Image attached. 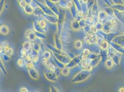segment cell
Masks as SVG:
<instances>
[{
    "label": "cell",
    "instance_id": "4dcf8cb0",
    "mask_svg": "<svg viewBox=\"0 0 124 92\" xmlns=\"http://www.w3.org/2000/svg\"><path fill=\"white\" fill-rule=\"evenodd\" d=\"M120 92H124V87H122L120 88V89L119 90Z\"/></svg>",
    "mask_w": 124,
    "mask_h": 92
},
{
    "label": "cell",
    "instance_id": "f546056e",
    "mask_svg": "<svg viewBox=\"0 0 124 92\" xmlns=\"http://www.w3.org/2000/svg\"><path fill=\"white\" fill-rule=\"evenodd\" d=\"M3 51V47L2 46L1 44H0V54L2 53Z\"/></svg>",
    "mask_w": 124,
    "mask_h": 92
},
{
    "label": "cell",
    "instance_id": "836d02e7",
    "mask_svg": "<svg viewBox=\"0 0 124 92\" xmlns=\"http://www.w3.org/2000/svg\"></svg>",
    "mask_w": 124,
    "mask_h": 92
},
{
    "label": "cell",
    "instance_id": "603a6c76",
    "mask_svg": "<svg viewBox=\"0 0 124 92\" xmlns=\"http://www.w3.org/2000/svg\"><path fill=\"white\" fill-rule=\"evenodd\" d=\"M4 53H6L9 57L12 56V55L14 54V49L10 47L6 51L4 52Z\"/></svg>",
    "mask_w": 124,
    "mask_h": 92
},
{
    "label": "cell",
    "instance_id": "2e32d148",
    "mask_svg": "<svg viewBox=\"0 0 124 92\" xmlns=\"http://www.w3.org/2000/svg\"><path fill=\"white\" fill-rule=\"evenodd\" d=\"M24 59L23 58H19L16 61V64L17 66L20 68H23L25 65L26 63L24 61Z\"/></svg>",
    "mask_w": 124,
    "mask_h": 92
},
{
    "label": "cell",
    "instance_id": "8fae6325",
    "mask_svg": "<svg viewBox=\"0 0 124 92\" xmlns=\"http://www.w3.org/2000/svg\"><path fill=\"white\" fill-rule=\"evenodd\" d=\"M32 25H33V29L34 31L39 32H42V33H46V30L42 29L41 27H40L38 25L37 21H33Z\"/></svg>",
    "mask_w": 124,
    "mask_h": 92
},
{
    "label": "cell",
    "instance_id": "d6986e66",
    "mask_svg": "<svg viewBox=\"0 0 124 92\" xmlns=\"http://www.w3.org/2000/svg\"><path fill=\"white\" fill-rule=\"evenodd\" d=\"M1 45L3 47L4 52L6 51L10 47L9 43H8V41H3L1 43Z\"/></svg>",
    "mask_w": 124,
    "mask_h": 92
},
{
    "label": "cell",
    "instance_id": "f1b7e54d",
    "mask_svg": "<svg viewBox=\"0 0 124 92\" xmlns=\"http://www.w3.org/2000/svg\"><path fill=\"white\" fill-rule=\"evenodd\" d=\"M26 4H31L33 0H24Z\"/></svg>",
    "mask_w": 124,
    "mask_h": 92
},
{
    "label": "cell",
    "instance_id": "5b68a950",
    "mask_svg": "<svg viewBox=\"0 0 124 92\" xmlns=\"http://www.w3.org/2000/svg\"><path fill=\"white\" fill-rule=\"evenodd\" d=\"M43 18L46 21L51 24H57V18L56 15H51L44 14Z\"/></svg>",
    "mask_w": 124,
    "mask_h": 92
},
{
    "label": "cell",
    "instance_id": "d6a6232c",
    "mask_svg": "<svg viewBox=\"0 0 124 92\" xmlns=\"http://www.w3.org/2000/svg\"><path fill=\"white\" fill-rule=\"evenodd\" d=\"M18 0V2H20V1H22V0Z\"/></svg>",
    "mask_w": 124,
    "mask_h": 92
},
{
    "label": "cell",
    "instance_id": "9c48e42d",
    "mask_svg": "<svg viewBox=\"0 0 124 92\" xmlns=\"http://www.w3.org/2000/svg\"><path fill=\"white\" fill-rule=\"evenodd\" d=\"M23 10L26 14L30 15L33 14L34 7L31 4H26L25 7L23 8Z\"/></svg>",
    "mask_w": 124,
    "mask_h": 92
},
{
    "label": "cell",
    "instance_id": "4fadbf2b",
    "mask_svg": "<svg viewBox=\"0 0 124 92\" xmlns=\"http://www.w3.org/2000/svg\"><path fill=\"white\" fill-rule=\"evenodd\" d=\"M35 31V35H36L37 39H39L40 41L45 40L46 39L47 36H46L45 33L38 32L36 31Z\"/></svg>",
    "mask_w": 124,
    "mask_h": 92
},
{
    "label": "cell",
    "instance_id": "7a4b0ae2",
    "mask_svg": "<svg viewBox=\"0 0 124 92\" xmlns=\"http://www.w3.org/2000/svg\"><path fill=\"white\" fill-rule=\"evenodd\" d=\"M36 3L37 5L39 7H40V8L42 9V10L43 11L45 14H48V15H55L54 13L51 10V9L46 4V3H43L39 1H36Z\"/></svg>",
    "mask_w": 124,
    "mask_h": 92
},
{
    "label": "cell",
    "instance_id": "5bb4252c",
    "mask_svg": "<svg viewBox=\"0 0 124 92\" xmlns=\"http://www.w3.org/2000/svg\"><path fill=\"white\" fill-rule=\"evenodd\" d=\"M32 49L36 51L39 52L41 50V43H39L36 41L32 43Z\"/></svg>",
    "mask_w": 124,
    "mask_h": 92
},
{
    "label": "cell",
    "instance_id": "6da1fadb",
    "mask_svg": "<svg viewBox=\"0 0 124 92\" xmlns=\"http://www.w3.org/2000/svg\"><path fill=\"white\" fill-rule=\"evenodd\" d=\"M44 74L45 78L50 82H56L58 81L57 76L53 71L48 69L44 72Z\"/></svg>",
    "mask_w": 124,
    "mask_h": 92
},
{
    "label": "cell",
    "instance_id": "1f68e13d",
    "mask_svg": "<svg viewBox=\"0 0 124 92\" xmlns=\"http://www.w3.org/2000/svg\"><path fill=\"white\" fill-rule=\"evenodd\" d=\"M83 2H85V3H86L88 1V0H83Z\"/></svg>",
    "mask_w": 124,
    "mask_h": 92
},
{
    "label": "cell",
    "instance_id": "e0dca14e",
    "mask_svg": "<svg viewBox=\"0 0 124 92\" xmlns=\"http://www.w3.org/2000/svg\"><path fill=\"white\" fill-rule=\"evenodd\" d=\"M0 70L4 74H5V75L7 74V70H6L5 66L4 65L3 61L0 55Z\"/></svg>",
    "mask_w": 124,
    "mask_h": 92
},
{
    "label": "cell",
    "instance_id": "4316f807",
    "mask_svg": "<svg viewBox=\"0 0 124 92\" xmlns=\"http://www.w3.org/2000/svg\"><path fill=\"white\" fill-rule=\"evenodd\" d=\"M18 3H19V4L20 6L21 7H22V8H23L25 7V6L26 5V4L24 0H22V1H20V2H18Z\"/></svg>",
    "mask_w": 124,
    "mask_h": 92
},
{
    "label": "cell",
    "instance_id": "9a60e30c",
    "mask_svg": "<svg viewBox=\"0 0 124 92\" xmlns=\"http://www.w3.org/2000/svg\"><path fill=\"white\" fill-rule=\"evenodd\" d=\"M37 22L38 23V25L40 27H41L42 29L46 30L47 26V21L44 18L43 19H41L39 20Z\"/></svg>",
    "mask_w": 124,
    "mask_h": 92
},
{
    "label": "cell",
    "instance_id": "83f0119b",
    "mask_svg": "<svg viewBox=\"0 0 124 92\" xmlns=\"http://www.w3.org/2000/svg\"><path fill=\"white\" fill-rule=\"evenodd\" d=\"M20 91L21 92H28V90L26 87H21L20 89Z\"/></svg>",
    "mask_w": 124,
    "mask_h": 92
},
{
    "label": "cell",
    "instance_id": "277c9868",
    "mask_svg": "<svg viewBox=\"0 0 124 92\" xmlns=\"http://www.w3.org/2000/svg\"><path fill=\"white\" fill-rule=\"evenodd\" d=\"M28 74L31 78L34 80H38L40 78V75L39 72L35 67L28 70Z\"/></svg>",
    "mask_w": 124,
    "mask_h": 92
},
{
    "label": "cell",
    "instance_id": "44dd1931",
    "mask_svg": "<svg viewBox=\"0 0 124 92\" xmlns=\"http://www.w3.org/2000/svg\"><path fill=\"white\" fill-rule=\"evenodd\" d=\"M5 4V0H0V16L2 14V13L4 9Z\"/></svg>",
    "mask_w": 124,
    "mask_h": 92
},
{
    "label": "cell",
    "instance_id": "8992f818",
    "mask_svg": "<svg viewBox=\"0 0 124 92\" xmlns=\"http://www.w3.org/2000/svg\"><path fill=\"white\" fill-rule=\"evenodd\" d=\"M30 54L31 61L33 63H37L39 60V52L36 51L31 49V51L29 52Z\"/></svg>",
    "mask_w": 124,
    "mask_h": 92
},
{
    "label": "cell",
    "instance_id": "484cf974",
    "mask_svg": "<svg viewBox=\"0 0 124 92\" xmlns=\"http://www.w3.org/2000/svg\"><path fill=\"white\" fill-rule=\"evenodd\" d=\"M50 91L52 92H59L58 89L54 86H51L50 87Z\"/></svg>",
    "mask_w": 124,
    "mask_h": 92
},
{
    "label": "cell",
    "instance_id": "3957f363",
    "mask_svg": "<svg viewBox=\"0 0 124 92\" xmlns=\"http://www.w3.org/2000/svg\"><path fill=\"white\" fill-rule=\"evenodd\" d=\"M25 36L28 41L33 42L36 41L37 37L35 35V31L32 29H29L25 31Z\"/></svg>",
    "mask_w": 124,
    "mask_h": 92
},
{
    "label": "cell",
    "instance_id": "d4e9b609",
    "mask_svg": "<svg viewBox=\"0 0 124 92\" xmlns=\"http://www.w3.org/2000/svg\"><path fill=\"white\" fill-rule=\"evenodd\" d=\"M61 73L64 76H67L69 73V70L67 69V68H64L62 69Z\"/></svg>",
    "mask_w": 124,
    "mask_h": 92
},
{
    "label": "cell",
    "instance_id": "ac0fdd59",
    "mask_svg": "<svg viewBox=\"0 0 124 92\" xmlns=\"http://www.w3.org/2000/svg\"><path fill=\"white\" fill-rule=\"evenodd\" d=\"M51 57V53L48 50H45L43 52V59L49 60Z\"/></svg>",
    "mask_w": 124,
    "mask_h": 92
},
{
    "label": "cell",
    "instance_id": "ffe728a7",
    "mask_svg": "<svg viewBox=\"0 0 124 92\" xmlns=\"http://www.w3.org/2000/svg\"><path fill=\"white\" fill-rule=\"evenodd\" d=\"M1 54V55L0 56L3 61L8 62L9 61V60L10 59V57L8 56L4 52L2 53Z\"/></svg>",
    "mask_w": 124,
    "mask_h": 92
},
{
    "label": "cell",
    "instance_id": "52a82bcc",
    "mask_svg": "<svg viewBox=\"0 0 124 92\" xmlns=\"http://www.w3.org/2000/svg\"><path fill=\"white\" fill-rule=\"evenodd\" d=\"M42 64L48 70H52V71L54 72L56 70V69H57V68L55 67V66L49 61V60L43 59Z\"/></svg>",
    "mask_w": 124,
    "mask_h": 92
},
{
    "label": "cell",
    "instance_id": "7c38bea8",
    "mask_svg": "<svg viewBox=\"0 0 124 92\" xmlns=\"http://www.w3.org/2000/svg\"><path fill=\"white\" fill-rule=\"evenodd\" d=\"M22 48L26 49L28 52H30L32 49V42L29 41H24L22 43Z\"/></svg>",
    "mask_w": 124,
    "mask_h": 92
},
{
    "label": "cell",
    "instance_id": "7402d4cb",
    "mask_svg": "<svg viewBox=\"0 0 124 92\" xmlns=\"http://www.w3.org/2000/svg\"><path fill=\"white\" fill-rule=\"evenodd\" d=\"M25 66L27 70L35 67L34 63L32 61H26Z\"/></svg>",
    "mask_w": 124,
    "mask_h": 92
},
{
    "label": "cell",
    "instance_id": "ba28073f",
    "mask_svg": "<svg viewBox=\"0 0 124 92\" xmlns=\"http://www.w3.org/2000/svg\"><path fill=\"white\" fill-rule=\"evenodd\" d=\"M10 32V29L8 26L3 24L0 26V33L3 36H7Z\"/></svg>",
    "mask_w": 124,
    "mask_h": 92
},
{
    "label": "cell",
    "instance_id": "cb8c5ba5",
    "mask_svg": "<svg viewBox=\"0 0 124 92\" xmlns=\"http://www.w3.org/2000/svg\"><path fill=\"white\" fill-rule=\"evenodd\" d=\"M28 52L27 51V50H26V49H25L24 48H22L21 49V51H20V53H21V56L23 58H25L26 55L28 54Z\"/></svg>",
    "mask_w": 124,
    "mask_h": 92
},
{
    "label": "cell",
    "instance_id": "30bf717a",
    "mask_svg": "<svg viewBox=\"0 0 124 92\" xmlns=\"http://www.w3.org/2000/svg\"><path fill=\"white\" fill-rule=\"evenodd\" d=\"M44 13L43 11L38 6H37L36 7H34V10H33V14L36 17H42L44 14Z\"/></svg>",
    "mask_w": 124,
    "mask_h": 92
}]
</instances>
